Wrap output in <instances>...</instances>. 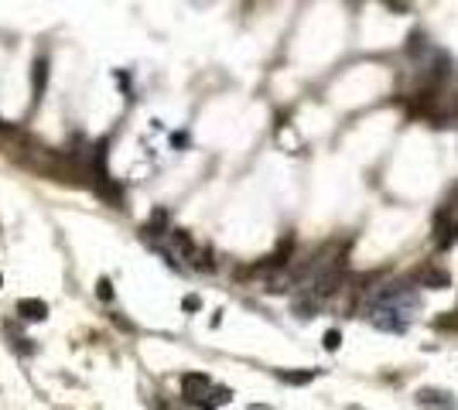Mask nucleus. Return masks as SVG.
Wrapping results in <instances>:
<instances>
[{
	"label": "nucleus",
	"mask_w": 458,
	"mask_h": 410,
	"mask_svg": "<svg viewBox=\"0 0 458 410\" xmlns=\"http://www.w3.org/2000/svg\"><path fill=\"white\" fill-rule=\"evenodd\" d=\"M366 318H369V325H377L380 332H407L410 325V315L404 311H397V308H386V305H369L366 308Z\"/></svg>",
	"instance_id": "f257e3e1"
},
{
	"label": "nucleus",
	"mask_w": 458,
	"mask_h": 410,
	"mask_svg": "<svg viewBox=\"0 0 458 410\" xmlns=\"http://www.w3.org/2000/svg\"><path fill=\"white\" fill-rule=\"evenodd\" d=\"M96 294H100V301H113V284H110V277H100Z\"/></svg>",
	"instance_id": "1a4fd4ad"
},
{
	"label": "nucleus",
	"mask_w": 458,
	"mask_h": 410,
	"mask_svg": "<svg viewBox=\"0 0 458 410\" xmlns=\"http://www.w3.org/2000/svg\"><path fill=\"white\" fill-rule=\"evenodd\" d=\"M417 281L424 284V287H431V291H441V287L452 284V277H448L445 270H431V267H424V270L417 274Z\"/></svg>",
	"instance_id": "423d86ee"
},
{
	"label": "nucleus",
	"mask_w": 458,
	"mask_h": 410,
	"mask_svg": "<svg viewBox=\"0 0 458 410\" xmlns=\"http://www.w3.org/2000/svg\"><path fill=\"white\" fill-rule=\"evenodd\" d=\"M199 305H202V301H199L195 294H188V298L181 301V308H185V311H199Z\"/></svg>",
	"instance_id": "9b49d317"
},
{
	"label": "nucleus",
	"mask_w": 458,
	"mask_h": 410,
	"mask_svg": "<svg viewBox=\"0 0 458 410\" xmlns=\"http://www.w3.org/2000/svg\"><path fill=\"white\" fill-rule=\"evenodd\" d=\"M417 407L421 410H458L455 397L448 390H438V386H421L417 390Z\"/></svg>",
	"instance_id": "f03ea898"
},
{
	"label": "nucleus",
	"mask_w": 458,
	"mask_h": 410,
	"mask_svg": "<svg viewBox=\"0 0 458 410\" xmlns=\"http://www.w3.org/2000/svg\"><path fill=\"white\" fill-rule=\"evenodd\" d=\"M280 380H284V383L301 386V383H308V380H315V369H305V373H280Z\"/></svg>",
	"instance_id": "6e6552de"
},
{
	"label": "nucleus",
	"mask_w": 458,
	"mask_h": 410,
	"mask_svg": "<svg viewBox=\"0 0 458 410\" xmlns=\"http://www.w3.org/2000/svg\"><path fill=\"white\" fill-rule=\"evenodd\" d=\"M339 342H342V335L335 332V329H332V332H325V349H329V352H335V349H339Z\"/></svg>",
	"instance_id": "9d476101"
},
{
	"label": "nucleus",
	"mask_w": 458,
	"mask_h": 410,
	"mask_svg": "<svg viewBox=\"0 0 458 410\" xmlns=\"http://www.w3.org/2000/svg\"><path fill=\"white\" fill-rule=\"evenodd\" d=\"M45 86H48V58H38L34 69H31V93H34V102H41Z\"/></svg>",
	"instance_id": "39448f33"
},
{
	"label": "nucleus",
	"mask_w": 458,
	"mask_h": 410,
	"mask_svg": "<svg viewBox=\"0 0 458 410\" xmlns=\"http://www.w3.org/2000/svg\"><path fill=\"white\" fill-rule=\"evenodd\" d=\"M18 315L25 322H45L48 318V305L38 301V298H25V301H18Z\"/></svg>",
	"instance_id": "20e7f679"
},
{
	"label": "nucleus",
	"mask_w": 458,
	"mask_h": 410,
	"mask_svg": "<svg viewBox=\"0 0 458 410\" xmlns=\"http://www.w3.org/2000/svg\"><path fill=\"white\" fill-rule=\"evenodd\" d=\"M0 287H4V277H0Z\"/></svg>",
	"instance_id": "ddd939ff"
},
{
	"label": "nucleus",
	"mask_w": 458,
	"mask_h": 410,
	"mask_svg": "<svg viewBox=\"0 0 458 410\" xmlns=\"http://www.w3.org/2000/svg\"><path fill=\"white\" fill-rule=\"evenodd\" d=\"M18 140H21V133L11 127V124H4V120H0V147H7V144H18Z\"/></svg>",
	"instance_id": "0eeeda50"
},
{
	"label": "nucleus",
	"mask_w": 458,
	"mask_h": 410,
	"mask_svg": "<svg viewBox=\"0 0 458 410\" xmlns=\"http://www.w3.org/2000/svg\"><path fill=\"white\" fill-rule=\"evenodd\" d=\"M250 410H270V407H263V404H250Z\"/></svg>",
	"instance_id": "f8f14e48"
},
{
	"label": "nucleus",
	"mask_w": 458,
	"mask_h": 410,
	"mask_svg": "<svg viewBox=\"0 0 458 410\" xmlns=\"http://www.w3.org/2000/svg\"><path fill=\"white\" fill-rule=\"evenodd\" d=\"M181 390H185L188 400H195V404L205 407V397L212 393V380L202 376V373H185V376H181Z\"/></svg>",
	"instance_id": "7ed1b4c3"
}]
</instances>
